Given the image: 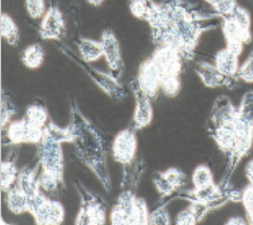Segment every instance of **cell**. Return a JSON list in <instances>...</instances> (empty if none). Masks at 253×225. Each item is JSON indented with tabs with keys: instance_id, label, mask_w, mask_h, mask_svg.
Segmentation results:
<instances>
[{
	"instance_id": "28",
	"label": "cell",
	"mask_w": 253,
	"mask_h": 225,
	"mask_svg": "<svg viewBox=\"0 0 253 225\" xmlns=\"http://www.w3.org/2000/svg\"><path fill=\"white\" fill-rule=\"evenodd\" d=\"M16 114V105L9 94L5 90H1V130L6 132L10 125L11 118Z\"/></svg>"
},
{
	"instance_id": "36",
	"label": "cell",
	"mask_w": 253,
	"mask_h": 225,
	"mask_svg": "<svg viewBox=\"0 0 253 225\" xmlns=\"http://www.w3.org/2000/svg\"><path fill=\"white\" fill-rule=\"evenodd\" d=\"M242 201L247 212L249 223L253 224V184H249L242 192Z\"/></svg>"
},
{
	"instance_id": "32",
	"label": "cell",
	"mask_w": 253,
	"mask_h": 225,
	"mask_svg": "<svg viewBox=\"0 0 253 225\" xmlns=\"http://www.w3.org/2000/svg\"><path fill=\"white\" fill-rule=\"evenodd\" d=\"M25 8L32 18L39 19L46 13L44 0H25Z\"/></svg>"
},
{
	"instance_id": "10",
	"label": "cell",
	"mask_w": 253,
	"mask_h": 225,
	"mask_svg": "<svg viewBox=\"0 0 253 225\" xmlns=\"http://www.w3.org/2000/svg\"><path fill=\"white\" fill-rule=\"evenodd\" d=\"M101 43L103 46V52H104V58L108 62L110 74L116 80L120 81L125 73V62L124 59H122L120 43H119L116 34L113 33L112 30L105 29L103 31Z\"/></svg>"
},
{
	"instance_id": "16",
	"label": "cell",
	"mask_w": 253,
	"mask_h": 225,
	"mask_svg": "<svg viewBox=\"0 0 253 225\" xmlns=\"http://www.w3.org/2000/svg\"><path fill=\"white\" fill-rule=\"evenodd\" d=\"M195 70L200 80L203 81L204 85L207 88L215 89V88H228L233 89L237 83L239 78L228 77L221 74L216 66H212L207 62H198L195 66Z\"/></svg>"
},
{
	"instance_id": "1",
	"label": "cell",
	"mask_w": 253,
	"mask_h": 225,
	"mask_svg": "<svg viewBox=\"0 0 253 225\" xmlns=\"http://www.w3.org/2000/svg\"><path fill=\"white\" fill-rule=\"evenodd\" d=\"M69 128L74 135L75 154L102 183L105 191H111V178L106 163L105 140L101 133L86 119L77 103H70Z\"/></svg>"
},
{
	"instance_id": "25",
	"label": "cell",
	"mask_w": 253,
	"mask_h": 225,
	"mask_svg": "<svg viewBox=\"0 0 253 225\" xmlns=\"http://www.w3.org/2000/svg\"><path fill=\"white\" fill-rule=\"evenodd\" d=\"M50 139L54 141H58V143H74V135L71 133L69 126L62 128L59 127L52 121H49L44 127V135Z\"/></svg>"
},
{
	"instance_id": "7",
	"label": "cell",
	"mask_w": 253,
	"mask_h": 225,
	"mask_svg": "<svg viewBox=\"0 0 253 225\" xmlns=\"http://www.w3.org/2000/svg\"><path fill=\"white\" fill-rule=\"evenodd\" d=\"M29 213L39 225H59L65 220V208L60 201L50 199L43 192L29 200Z\"/></svg>"
},
{
	"instance_id": "4",
	"label": "cell",
	"mask_w": 253,
	"mask_h": 225,
	"mask_svg": "<svg viewBox=\"0 0 253 225\" xmlns=\"http://www.w3.org/2000/svg\"><path fill=\"white\" fill-rule=\"evenodd\" d=\"M162 78L161 89L169 97H174L181 90L180 75L182 73V58L179 51L169 46H157L152 54Z\"/></svg>"
},
{
	"instance_id": "8",
	"label": "cell",
	"mask_w": 253,
	"mask_h": 225,
	"mask_svg": "<svg viewBox=\"0 0 253 225\" xmlns=\"http://www.w3.org/2000/svg\"><path fill=\"white\" fill-rule=\"evenodd\" d=\"M2 138V145H21L35 144L39 145L43 139L44 128H40L29 122L25 117L21 120L10 122Z\"/></svg>"
},
{
	"instance_id": "19",
	"label": "cell",
	"mask_w": 253,
	"mask_h": 225,
	"mask_svg": "<svg viewBox=\"0 0 253 225\" xmlns=\"http://www.w3.org/2000/svg\"><path fill=\"white\" fill-rule=\"evenodd\" d=\"M215 66L221 74L228 77H235L239 70V56L227 48L220 50L215 57Z\"/></svg>"
},
{
	"instance_id": "35",
	"label": "cell",
	"mask_w": 253,
	"mask_h": 225,
	"mask_svg": "<svg viewBox=\"0 0 253 225\" xmlns=\"http://www.w3.org/2000/svg\"><path fill=\"white\" fill-rule=\"evenodd\" d=\"M171 219H169V212L166 209V204L162 205V206L157 207L155 211L152 212L149 214V221L148 224H161L166 225L171 224Z\"/></svg>"
},
{
	"instance_id": "43",
	"label": "cell",
	"mask_w": 253,
	"mask_h": 225,
	"mask_svg": "<svg viewBox=\"0 0 253 225\" xmlns=\"http://www.w3.org/2000/svg\"><path fill=\"white\" fill-rule=\"evenodd\" d=\"M205 1H206V2H208L209 5L213 6V5H215V3H216L217 1H218V0H205Z\"/></svg>"
},
{
	"instance_id": "40",
	"label": "cell",
	"mask_w": 253,
	"mask_h": 225,
	"mask_svg": "<svg viewBox=\"0 0 253 225\" xmlns=\"http://www.w3.org/2000/svg\"><path fill=\"white\" fill-rule=\"evenodd\" d=\"M245 176H247L250 184H253V159L245 167Z\"/></svg>"
},
{
	"instance_id": "31",
	"label": "cell",
	"mask_w": 253,
	"mask_h": 225,
	"mask_svg": "<svg viewBox=\"0 0 253 225\" xmlns=\"http://www.w3.org/2000/svg\"><path fill=\"white\" fill-rule=\"evenodd\" d=\"M231 16L234 21L239 24L245 32H251L250 26H251V16L250 13L247 9L242 8V7L236 6V8L232 11L231 14L227 15Z\"/></svg>"
},
{
	"instance_id": "21",
	"label": "cell",
	"mask_w": 253,
	"mask_h": 225,
	"mask_svg": "<svg viewBox=\"0 0 253 225\" xmlns=\"http://www.w3.org/2000/svg\"><path fill=\"white\" fill-rule=\"evenodd\" d=\"M221 29H223V33L225 39H226V42L237 40L247 45V43H250L252 40L251 32H245L242 27L237 24L231 16L223 17Z\"/></svg>"
},
{
	"instance_id": "37",
	"label": "cell",
	"mask_w": 253,
	"mask_h": 225,
	"mask_svg": "<svg viewBox=\"0 0 253 225\" xmlns=\"http://www.w3.org/2000/svg\"><path fill=\"white\" fill-rule=\"evenodd\" d=\"M236 0H218L212 8L215 9L216 14H218L220 17H225L232 13L236 8Z\"/></svg>"
},
{
	"instance_id": "15",
	"label": "cell",
	"mask_w": 253,
	"mask_h": 225,
	"mask_svg": "<svg viewBox=\"0 0 253 225\" xmlns=\"http://www.w3.org/2000/svg\"><path fill=\"white\" fill-rule=\"evenodd\" d=\"M137 197L130 189H126L121 192L117 200V204L111 209L110 220L113 225L132 224L134 206Z\"/></svg>"
},
{
	"instance_id": "9",
	"label": "cell",
	"mask_w": 253,
	"mask_h": 225,
	"mask_svg": "<svg viewBox=\"0 0 253 225\" xmlns=\"http://www.w3.org/2000/svg\"><path fill=\"white\" fill-rule=\"evenodd\" d=\"M137 137L136 130L131 127L121 130L114 137L112 143V156L118 163L124 167H130L136 159Z\"/></svg>"
},
{
	"instance_id": "27",
	"label": "cell",
	"mask_w": 253,
	"mask_h": 225,
	"mask_svg": "<svg viewBox=\"0 0 253 225\" xmlns=\"http://www.w3.org/2000/svg\"><path fill=\"white\" fill-rule=\"evenodd\" d=\"M192 183L195 189H204L215 184L211 170L205 164L198 165L192 173Z\"/></svg>"
},
{
	"instance_id": "6",
	"label": "cell",
	"mask_w": 253,
	"mask_h": 225,
	"mask_svg": "<svg viewBox=\"0 0 253 225\" xmlns=\"http://www.w3.org/2000/svg\"><path fill=\"white\" fill-rule=\"evenodd\" d=\"M81 198V207L75 220L76 225H103L106 223V204L100 196L90 192L79 181L75 182Z\"/></svg>"
},
{
	"instance_id": "41",
	"label": "cell",
	"mask_w": 253,
	"mask_h": 225,
	"mask_svg": "<svg viewBox=\"0 0 253 225\" xmlns=\"http://www.w3.org/2000/svg\"><path fill=\"white\" fill-rule=\"evenodd\" d=\"M245 223H247V221L243 220L242 217H240V216L231 217V219H229L226 222V224H245Z\"/></svg>"
},
{
	"instance_id": "33",
	"label": "cell",
	"mask_w": 253,
	"mask_h": 225,
	"mask_svg": "<svg viewBox=\"0 0 253 225\" xmlns=\"http://www.w3.org/2000/svg\"><path fill=\"white\" fill-rule=\"evenodd\" d=\"M150 1L152 0H130V11H131V14L134 17L146 19V16L148 14Z\"/></svg>"
},
{
	"instance_id": "42",
	"label": "cell",
	"mask_w": 253,
	"mask_h": 225,
	"mask_svg": "<svg viewBox=\"0 0 253 225\" xmlns=\"http://www.w3.org/2000/svg\"><path fill=\"white\" fill-rule=\"evenodd\" d=\"M105 0H87V2L89 3V5H92L94 7H98L101 6L103 2H104Z\"/></svg>"
},
{
	"instance_id": "12",
	"label": "cell",
	"mask_w": 253,
	"mask_h": 225,
	"mask_svg": "<svg viewBox=\"0 0 253 225\" xmlns=\"http://www.w3.org/2000/svg\"><path fill=\"white\" fill-rule=\"evenodd\" d=\"M39 35L43 40H62L66 37V22L61 10L57 6H50L44 16L42 17Z\"/></svg>"
},
{
	"instance_id": "30",
	"label": "cell",
	"mask_w": 253,
	"mask_h": 225,
	"mask_svg": "<svg viewBox=\"0 0 253 225\" xmlns=\"http://www.w3.org/2000/svg\"><path fill=\"white\" fill-rule=\"evenodd\" d=\"M149 214L147 204L142 198H137L136 206H134L132 224H148Z\"/></svg>"
},
{
	"instance_id": "18",
	"label": "cell",
	"mask_w": 253,
	"mask_h": 225,
	"mask_svg": "<svg viewBox=\"0 0 253 225\" xmlns=\"http://www.w3.org/2000/svg\"><path fill=\"white\" fill-rule=\"evenodd\" d=\"M75 45L77 46L81 58L89 64L98 60L101 57H104L101 41H94L87 38H77L75 40Z\"/></svg>"
},
{
	"instance_id": "34",
	"label": "cell",
	"mask_w": 253,
	"mask_h": 225,
	"mask_svg": "<svg viewBox=\"0 0 253 225\" xmlns=\"http://www.w3.org/2000/svg\"><path fill=\"white\" fill-rule=\"evenodd\" d=\"M236 77L245 83H253V50L243 65L237 70Z\"/></svg>"
},
{
	"instance_id": "3",
	"label": "cell",
	"mask_w": 253,
	"mask_h": 225,
	"mask_svg": "<svg viewBox=\"0 0 253 225\" xmlns=\"http://www.w3.org/2000/svg\"><path fill=\"white\" fill-rule=\"evenodd\" d=\"M236 126L237 109L234 108L227 96H219L213 104L207 130L209 136L216 141L218 148L225 155H227L234 141Z\"/></svg>"
},
{
	"instance_id": "5",
	"label": "cell",
	"mask_w": 253,
	"mask_h": 225,
	"mask_svg": "<svg viewBox=\"0 0 253 225\" xmlns=\"http://www.w3.org/2000/svg\"><path fill=\"white\" fill-rule=\"evenodd\" d=\"M58 49L65 54V56L76 64L79 68L83 69L85 74L92 80L98 88H100L103 92L112 98L114 102L121 101L126 95V90L120 82L116 80L111 74L103 73L101 70L94 68L93 66H90L89 62H86L83 60L82 58H78L73 51H71L68 46L58 45Z\"/></svg>"
},
{
	"instance_id": "29",
	"label": "cell",
	"mask_w": 253,
	"mask_h": 225,
	"mask_svg": "<svg viewBox=\"0 0 253 225\" xmlns=\"http://www.w3.org/2000/svg\"><path fill=\"white\" fill-rule=\"evenodd\" d=\"M237 117L244 124L253 128V90L248 92L237 108Z\"/></svg>"
},
{
	"instance_id": "20",
	"label": "cell",
	"mask_w": 253,
	"mask_h": 225,
	"mask_svg": "<svg viewBox=\"0 0 253 225\" xmlns=\"http://www.w3.org/2000/svg\"><path fill=\"white\" fill-rule=\"evenodd\" d=\"M6 204L13 214L19 215L29 213V198L16 182L13 188L6 192Z\"/></svg>"
},
{
	"instance_id": "24",
	"label": "cell",
	"mask_w": 253,
	"mask_h": 225,
	"mask_svg": "<svg viewBox=\"0 0 253 225\" xmlns=\"http://www.w3.org/2000/svg\"><path fill=\"white\" fill-rule=\"evenodd\" d=\"M25 118L32 125L40 128H44L49 122V113L41 102H35V103L27 106Z\"/></svg>"
},
{
	"instance_id": "38",
	"label": "cell",
	"mask_w": 253,
	"mask_h": 225,
	"mask_svg": "<svg viewBox=\"0 0 253 225\" xmlns=\"http://www.w3.org/2000/svg\"><path fill=\"white\" fill-rule=\"evenodd\" d=\"M175 223L179 225H193V224H197L198 221L196 219V216L193 215L191 209L188 207L177 215Z\"/></svg>"
},
{
	"instance_id": "26",
	"label": "cell",
	"mask_w": 253,
	"mask_h": 225,
	"mask_svg": "<svg viewBox=\"0 0 253 225\" xmlns=\"http://www.w3.org/2000/svg\"><path fill=\"white\" fill-rule=\"evenodd\" d=\"M1 37L8 42L11 46H16L19 42V30L17 25L15 24L9 15L1 14Z\"/></svg>"
},
{
	"instance_id": "13",
	"label": "cell",
	"mask_w": 253,
	"mask_h": 225,
	"mask_svg": "<svg viewBox=\"0 0 253 225\" xmlns=\"http://www.w3.org/2000/svg\"><path fill=\"white\" fill-rule=\"evenodd\" d=\"M153 181L162 199H165L179 191L187 183L188 178L180 169L171 168L164 172H156L153 177Z\"/></svg>"
},
{
	"instance_id": "17",
	"label": "cell",
	"mask_w": 253,
	"mask_h": 225,
	"mask_svg": "<svg viewBox=\"0 0 253 225\" xmlns=\"http://www.w3.org/2000/svg\"><path fill=\"white\" fill-rule=\"evenodd\" d=\"M40 177H41V162L39 159L33 165L24 167L19 170L17 184L25 192L29 200L41 192Z\"/></svg>"
},
{
	"instance_id": "11",
	"label": "cell",
	"mask_w": 253,
	"mask_h": 225,
	"mask_svg": "<svg viewBox=\"0 0 253 225\" xmlns=\"http://www.w3.org/2000/svg\"><path fill=\"white\" fill-rule=\"evenodd\" d=\"M129 88L136 100V105H134V111L132 116L131 127L133 130H141L150 125L153 120V106H152V100L146 95V94L140 90L139 85L137 83V78H132L130 82Z\"/></svg>"
},
{
	"instance_id": "14",
	"label": "cell",
	"mask_w": 253,
	"mask_h": 225,
	"mask_svg": "<svg viewBox=\"0 0 253 225\" xmlns=\"http://www.w3.org/2000/svg\"><path fill=\"white\" fill-rule=\"evenodd\" d=\"M137 83L140 90L147 95L150 100H154L158 95V90L162 86V78L160 70L150 57L140 65L139 72H138Z\"/></svg>"
},
{
	"instance_id": "22",
	"label": "cell",
	"mask_w": 253,
	"mask_h": 225,
	"mask_svg": "<svg viewBox=\"0 0 253 225\" xmlns=\"http://www.w3.org/2000/svg\"><path fill=\"white\" fill-rule=\"evenodd\" d=\"M14 152L8 156V159L1 162V190L7 192L17 182L19 171L16 167V156Z\"/></svg>"
},
{
	"instance_id": "23",
	"label": "cell",
	"mask_w": 253,
	"mask_h": 225,
	"mask_svg": "<svg viewBox=\"0 0 253 225\" xmlns=\"http://www.w3.org/2000/svg\"><path fill=\"white\" fill-rule=\"evenodd\" d=\"M45 58L44 49L40 45H32L21 53L23 65L30 69H37L42 66Z\"/></svg>"
},
{
	"instance_id": "39",
	"label": "cell",
	"mask_w": 253,
	"mask_h": 225,
	"mask_svg": "<svg viewBox=\"0 0 253 225\" xmlns=\"http://www.w3.org/2000/svg\"><path fill=\"white\" fill-rule=\"evenodd\" d=\"M243 45L244 43L241 42V41H237V40H234V41H227V46L226 48L231 51V52L235 53L236 56L240 57V54L242 53L243 51Z\"/></svg>"
},
{
	"instance_id": "2",
	"label": "cell",
	"mask_w": 253,
	"mask_h": 225,
	"mask_svg": "<svg viewBox=\"0 0 253 225\" xmlns=\"http://www.w3.org/2000/svg\"><path fill=\"white\" fill-rule=\"evenodd\" d=\"M38 152V159L41 162V189L50 195H55L65 188V157L61 143L43 136Z\"/></svg>"
}]
</instances>
